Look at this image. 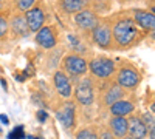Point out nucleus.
Here are the masks:
<instances>
[{
    "instance_id": "nucleus-25",
    "label": "nucleus",
    "mask_w": 155,
    "mask_h": 139,
    "mask_svg": "<svg viewBox=\"0 0 155 139\" xmlns=\"http://www.w3.org/2000/svg\"><path fill=\"white\" fill-rule=\"evenodd\" d=\"M37 116H39V119H41V122H45L47 115H45V111H44V110H39V111H37Z\"/></svg>"
},
{
    "instance_id": "nucleus-21",
    "label": "nucleus",
    "mask_w": 155,
    "mask_h": 139,
    "mask_svg": "<svg viewBox=\"0 0 155 139\" xmlns=\"http://www.w3.org/2000/svg\"><path fill=\"white\" fill-rule=\"evenodd\" d=\"M37 0H14V6L17 9V12H27L30 8H33L36 5Z\"/></svg>"
},
{
    "instance_id": "nucleus-17",
    "label": "nucleus",
    "mask_w": 155,
    "mask_h": 139,
    "mask_svg": "<svg viewBox=\"0 0 155 139\" xmlns=\"http://www.w3.org/2000/svg\"><path fill=\"white\" fill-rule=\"evenodd\" d=\"M9 30L17 37H27V36L31 34L30 30H28V25H27V20H25L23 12H16V14H12V17L9 19Z\"/></svg>"
},
{
    "instance_id": "nucleus-6",
    "label": "nucleus",
    "mask_w": 155,
    "mask_h": 139,
    "mask_svg": "<svg viewBox=\"0 0 155 139\" xmlns=\"http://www.w3.org/2000/svg\"><path fill=\"white\" fill-rule=\"evenodd\" d=\"M90 39L102 49H115L112 37V17H101L99 23L90 33Z\"/></svg>"
},
{
    "instance_id": "nucleus-20",
    "label": "nucleus",
    "mask_w": 155,
    "mask_h": 139,
    "mask_svg": "<svg viewBox=\"0 0 155 139\" xmlns=\"http://www.w3.org/2000/svg\"><path fill=\"white\" fill-rule=\"evenodd\" d=\"M68 40H70V45H71V48H73L71 53H76V54L85 57V54L88 53V46L79 39V37L74 36V34H68Z\"/></svg>"
},
{
    "instance_id": "nucleus-30",
    "label": "nucleus",
    "mask_w": 155,
    "mask_h": 139,
    "mask_svg": "<svg viewBox=\"0 0 155 139\" xmlns=\"http://www.w3.org/2000/svg\"><path fill=\"white\" fill-rule=\"evenodd\" d=\"M121 2H130V0H121Z\"/></svg>"
},
{
    "instance_id": "nucleus-9",
    "label": "nucleus",
    "mask_w": 155,
    "mask_h": 139,
    "mask_svg": "<svg viewBox=\"0 0 155 139\" xmlns=\"http://www.w3.org/2000/svg\"><path fill=\"white\" fill-rule=\"evenodd\" d=\"M99 20H101V16H98L96 12L90 8L82 9V11L78 12V14L73 16V22L76 25V28L84 34L92 33L95 30V27L99 23Z\"/></svg>"
},
{
    "instance_id": "nucleus-31",
    "label": "nucleus",
    "mask_w": 155,
    "mask_h": 139,
    "mask_svg": "<svg viewBox=\"0 0 155 139\" xmlns=\"http://www.w3.org/2000/svg\"><path fill=\"white\" fill-rule=\"evenodd\" d=\"M0 133H2V131H0Z\"/></svg>"
},
{
    "instance_id": "nucleus-16",
    "label": "nucleus",
    "mask_w": 155,
    "mask_h": 139,
    "mask_svg": "<svg viewBox=\"0 0 155 139\" xmlns=\"http://www.w3.org/2000/svg\"><path fill=\"white\" fill-rule=\"evenodd\" d=\"M110 116H121V118H129L130 115H134L135 111V102L130 99H121L118 102H115L113 105H110L109 108Z\"/></svg>"
},
{
    "instance_id": "nucleus-22",
    "label": "nucleus",
    "mask_w": 155,
    "mask_h": 139,
    "mask_svg": "<svg viewBox=\"0 0 155 139\" xmlns=\"http://www.w3.org/2000/svg\"><path fill=\"white\" fill-rule=\"evenodd\" d=\"M9 31V20L6 17V14H0V39L5 37Z\"/></svg>"
},
{
    "instance_id": "nucleus-2",
    "label": "nucleus",
    "mask_w": 155,
    "mask_h": 139,
    "mask_svg": "<svg viewBox=\"0 0 155 139\" xmlns=\"http://www.w3.org/2000/svg\"><path fill=\"white\" fill-rule=\"evenodd\" d=\"M113 81L118 84L126 91L132 93L143 82V74L141 71L129 60H120L116 62V71L113 76Z\"/></svg>"
},
{
    "instance_id": "nucleus-11",
    "label": "nucleus",
    "mask_w": 155,
    "mask_h": 139,
    "mask_svg": "<svg viewBox=\"0 0 155 139\" xmlns=\"http://www.w3.org/2000/svg\"><path fill=\"white\" fill-rule=\"evenodd\" d=\"M58 36H59V33H58L54 25H44V27L36 33L34 40L44 49H53L58 45V40H59Z\"/></svg>"
},
{
    "instance_id": "nucleus-26",
    "label": "nucleus",
    "mask_w": 155,
    "mask_h": 139,
    "mask_svg": "<svg viewBox=\"0 0 155 139\" xmlns=\"http://www.w3.org/2000/svg\"><path fill=\"white\" fill-rule=\"evenodd\" d=\"M0 119H2L3 124H9V121H8V118H6L5 115H0Z\"/></svg>"
},
{
    "instance_id": "nucleus-14",
    "label": "nucleus",
    "mask_w": 155,
    "mask_h": 139,
    "mask_svg": "<svg viewBox=\"0 0 155 139\" xmlns=\"http://www.w3.org/2000/svg\"><path fill=\"white\" fill-rule=\"evenodd\" d=\"M127 122H129L127 136H130L134 139H147L149 127H147V124L143 121V118H140L138 115H130L127 118Z\"/></svg>"
},
{
    "instance_id": "nucleus-24",
    "label": "nucleus",
    "mask_w": 155,
    "mask_h": 139,
    "mask_svg": "<svg viewBox=\"0 0 155 139\" xmlns=\"http://www.w3.org/2000/svg\"><path fill=\"white\" fill-rule=\"evenodd\" d=\"M147 6H149V11L155 16V0H147Z\"/></svg>"
},
{
    "instance_id": "nucleus-4",
    "label": "nucleus",
    "mask_w": 155,
    "mask_h": 139,
    "mask_svg": "<svg viewBox=\"0 0 155 139\" xmlns=\"http://www.w3.org/2000/svg\"><path fill=\"white\" fill-rule=\"evenodd\" d=\"M59 70L64 71L68 77L71 79V82L78 81L87 76L88 73V60L84 56H79L76 53H67L61 59V64H59Z\"/></svg>"
},
{
    "instance_id": "nucleus-28",
    "label": "nucleus",
    "mask_w": 155,
    "mask_h": 139,
    "mask_svg": "<svg viewBox=\"0 0 155 139\" xmlns=\"http://www.w3.org/2000/svg\"><path fill=\"white\" fill-rule=\"evenodd\" d=\"M2 85H3V88H5V90H8V85H6V82L2 79Z\"/></svg>"
},
{
    "instance_id": "nucleus-19",
    "label": "nucleus",
    "mask_w": 155,
    "mask_h": 139,
    "mask_svg": "<svg viewBox=\"0 0 155 139\" xmlns=\"http://www.w3.org/2000/svg\"><path fill=\"white\" fill-rule=\"evenodd\" d=\"M98 125H84L76 130L74 139H98Z\"/></svg>"
},
{
    "instance_id": "nucleus-15",
    "label": "nucleus",
    "mask_w": 155,
    "mask_h": 139,
    "mask_svg": "<svg viewBox=\"0 0 155 139\" xmlns=\"http://www.w3.org/2000/svg\"><path fill=\"white\" fill-rule=\"evenodd\" d=\"M87 8H90V0H58V9L64 14L74 16Z\"/></svg>"
},
{
    "instance_id": "nucleus-13",
    "label": "nucleus",
    "mask_w": 155,
    "mask_h": 139,
    "mask_svg": "<svg viewBox=\"0 0 155 139\" xmlns=\"http://www.w3.org/2000/svg\"><path fill=\"white\" fill-rule=\"evenodd\" d=\"M53 87L58 91V94L62 96L64 99H70L73 96V82L68 76L61 70H56L53 73Z\"/></svg>"
},
{
    "instance_id": "nucleus-18",
    "label": "nucleus",
    "mask_w": 155,
    "mask_h": 139,
    "mask_svg": "<svg viewBox=\"0 0 155 139\" xmlns=\"http://www.w3.org/2000/svg\"><path fill=\"white\" fill-rule=\"evenodd\" d=\"M107 127H109L110 131L113 133L115 139H124V137L127 136V127H129L127 118L110 116L109 121H107Z\"/></svg>"
},
{
    "instance_id": "nucleus-7",
    "label": "nucleus",
    "mask_w": 155,
    "mask_h": 139,
    "mask_svg": "<svg viewBox=\"0 0 155 139\" xmlns=\"http://www.w3.org/2000/svg\"><path fill=\"white\" fill-rule=\"evenodd\" d=\"M129 96V91H126L124 88H121L115 81H107L104 85L99 87V96L98 102L102 108H109L115 102H118L121 99H126Z\"/></svg>"
},
{
    "instance_id": "nucleus-12",
    "label": "nucleus",
    "mask_w": 155,
    "mask_h": 139,
    "mask_svg": "<svg viewBox=\"0 0 155 139\" xmlns=\"http://www.w3.org/2000/svg\"><path fill=\"white\" fill-rule=\"evenodd\" d=\"M129 14H130L134 22L144 33H153L155 31V16L152 14L149 9L134 8V9H129Z\"/></svg>"
},
{
    "instance_id": "nucleus-3",
    "label": "nucleus",
    "mask_w": 155,
    "mask_h": 139,
    "mask_svg": "<svg viewBox=\"0 0 155 139\" xmlns=\"http://www.w3.org/2000/svg\"><path fill=\"white\" fill-rule=\"evenodd\" d=\"M116 71V60L107 56H95L88 60V76H92L95 81L107 82L113 81Z\"/></svg>"
},
{
    "instance_id": "nucleus-10",
    "label": "nucleus",
    "mask_w": 155,
    "mask_h": 139,
    "mask_svg": "<svg viewBox=\"0 0 155 139\" xmlns=\"http://www.w3.org/2000/svg\"><path fill=\"white\" fill-rule=\"evenodd\" d=\"M25 14V20H27V25H28V30L30 33L36 34L39 30H41L44 25H45V20H47V12H45V8L41 2H36V5L33 8H30Z\"/></svg>"
},
{
    "instance_id": "nucleus-5",
    "label": "nucleus",
    "mask_w": 155,
    "mask_h": 139,
    "mask_svg": "<svg viewBox=\"0 0 155 139\" xmlns=\"http://www.w3.org/2000/svg\"><path fill=\"white\" fill-rule=\"evenodd\" d=\"M74 102L81 107H92L96 100V90H95V79L92 76L74 81Z\"/></svg>"
},
{
    "instance_id": "nucleus-29",
    "label": "nucleus",
    "mask_w": 155,
    "mask_h": 139,
    "mask_svg": "<svg viewBox=\"0 0 155 139\" xmlns=\"http://www.w3.org/2000/svg\"><path fill=\"white\" fill-rule=\"evenodd\" d=\"M124 139H134V137H130V136H126Z\"/></svg>"
},
{
    "instance_id": "nucleus-27",
    "label": "nucleus",
    "mask_w": 155,
    "mask_h": 139,
    "mask_svg": "<svg viewBox=\"0 0 155 139\" xmlns=\"http://www.w3.org/2000/svg\"><path fill=\"white\" fill-rule=\"evenodd\" d=\"M5 3H6V0H0V9L5 8Z\"/></svg>"
},
{
    "instance_id": "nucleus-1",
    "label": "nucleus",
    "mask_w": 155,
    "mask_h": 139,
    "mask_svg": "<svg viewBox=\"0 0 155 139\" xmlns=\"http://www.w3.org/2000/svg\"><path fill=\"white\" fill-rule=\"evenodd\" d=\"M144 33L134 22L129 11L112 16V37L115 49H132L144 40Z\"/></svg>"
},
{
    "instance_id": "nucleus-8",
    "label": "nucleus",
    "mask_w": 155,
    "mask_h": 139,
    "mask_svg": "<svg viewBox=\"0 0 155 139\" xmlns=\"http://www.w3.org/2000/svg\"><path fill=\"white\" fill-rule=\"evenodd\" d=\"M56 116L59 119V122L62 124V127L67 131L74 130L76 127V102L71 99H65L64 102L59 105V108L56 110Z\"/></svg>"
},
{
    "instance_id": "nucleus-23",
    "label": "nucleus",
    "mask_w": 155,
    "mask_h": 139,
    "mask_svg": "<svg viewBox=\"0 0 155 139\" xmlns=\"http://www.w3.org/2000/svg\"><path fill=\"white\" fill-rule=\"evenodd\" d=\"M98 139H115L113 133L110 131L109 127H99L98 130Z\"/></svg>"
}]
</instances>
